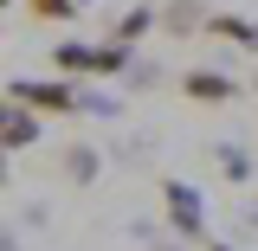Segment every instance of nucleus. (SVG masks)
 Returning <instances> with one entry per match:
<instances>
[{"label": "nucleus", "mask_w": 258, "mask_h": 251, "mask_svg": "<svg viewBox=\"0 0 258 251\" xmlns=\"http://www.w3.org/2000/svg\"><path fill=\"white\" fill-rule=\"evenodd\" d=\"M13 103H26L32 116H78V110H110L103 97H84L78 84H64V77H13L7 84Z\"/></svg>", "instance_id": "1"}, {"label": "nucleus", "mask_w": 258, "mask_h": 251, "mask_svg": "<svg viewBox=\"0 0 258 251\" xmlns=\"http://www.w3.org/2000/svg\"><path fill=\"white\" fill-rule=\"evenodd\" d=\"M149 26H155V7H129L123 20H116V45H136Z\"/></svg>", "instance_id": "10"}, {"label": "nucleus", "mask_w": 258, "mask_h": 251, "mask_svg": "<svg viewBox=\"0 0 258 251\" xmlns=\"http://www.w3.org/2000/svg\"><path fill=\"white\" fill-rule=\"evenodd\" d=\"M52 71L64 84L71 77H123L129 71V45H116V39L110 45H78L71 39V45H52Z\"/></svg>", "instance_id": "2"}, {"label": "nucleus", "mask_w": 258, "mask_h": 251, "mask_svg": "<svg viewBox=\"0 0 258 251\" xmlns=\"http://www.w3.org/2000/svg\"><path fill=\"white\" fill-rule=\"evenodd\" d=\"M239 77H226V71H207V64H194V71H181V97L187 103H200V110H226V103H239Z\"/></svg>", "instance_id": "4"}, {"label": "nucleus", "mask_w": 258, "mask_h": 251, "mask_svg": "<svg viewBox=\"0 0 258 251\" xmlns=\"http://www.w3.org/2000/svg\"><path fill=\"white\" fill-rule=\"evenodd\" d=\"M161 206H168V232L181 245H207V200L187 181H161Z\"/></svg>", "instance_id": "3"}, {"label": "nucleus", "mask_w": 258, "mask_h": 251, "mask_svg": "<svg viewBox=\"0 0 258 251\" xmlns=\"http://www.w3.org/2000/svg\"><path fill=\"white\" fill-rule=\"evenodd\" d=\"M207 251H232V245H220V238H207Z\"/></svg>", "instance_id": "12"}, {"label": "nucleus", "mask_w": 258, "mask_h": 251, "mask_svg": "<svg viewBox=\"0 0 258 251\" xmlns=\"http://www.w3.org/2000/svg\"><path fill=\"white\" fill-rule=\"evenodd\" d=\"M155 26H168V32H207V7L200 0H168L155 13Z\"/></svg>", "instance_id": "6"}, {"label": "nucleus", "mask_w": 258, "mask_h": 251, "mask_svg": "<svg viewBox=\"0 0 258 251\" xmlns=\"http://www.w3.org/2000/svg\"><path fill=\"white\" fill-rule=\"evenodd\" d=\"M213 155H220V174L232 181V187H245V181H252V155H245V148H232V142H226V148H213Z\"/></svg>", "instance_id": "9"}, {"label": "nucleus", "mask_w": 258, "mask_h": 251, "mask_svg": "<svg viewBox=\"0 0 258 251\" xmlns=\"http://www.w3.org/2000/svg\"><path fill=\"white\" fill-rule=\"evenodd\" d=\"M0 7H13V0H0Z\"/></svg>", "instance_id": "14"}, {"label": "nucleus", "mask_w": 258, "mask_h": 251, "mask_svg": "<svg viewBox=\"0 0 258 251\" xmlns=\"http://www.w3.org/2000/svg\"><path fill=\"white\" fill-rule=\"evenodd\" d=\"M252 91H258V77H252Z\"/></svg>", "instance_id": "15"}, {"label": "nucleus", "mask_w": 258, "mask_h": 251, "mask_svg": "<svg viewBox=\"0 0 258 251\" xmlns=\"http://www.w3.org/2000/svg\"><path fill=\"white\" fill-rule=\"evenodd\" d=\"M39 142V116H32L26 103H13V97H0V155H20Z\"/></svg>", "instance_id": "5"}, {"label": "nucleus", "mask_w": 258, "mask_h": 251, "mask_svg": "<svg viewBox=\"0 0 258 251\" xmlns=\"http://www.w3.org/2000/svg\"><path fill=\"white\" fill-rule=\"evenodd\" d=\"M64 181L91 187V181H97V148H78V142H71V148H64Z\"/></svg>", "instance_id": "8"}, {"label": "nucleus", "mask_w": 258, "mask_h": 251, "mask_svg": "<svg viewBox=\"0 0 258 251\" xmlns=\"http://www.w3.org/2000/svg\"><path fill=\"white\" fill-rule=\"evenodd\" d=\"M0 181H7V155H0Z\"/></svg>", "instance_id": "13"}, {"label": "nucleus", "mask_w": 258, "mask_h": 251, "mask_svg": "<svg viewBox=\"0 0 258 251\" xmlns=\"http://www.w3.org/2000/svg\"><path fill=\"white\" fill-rule=\"evenodd\" d=\"M26 13H32V20H45V26H58V20L78 13V0H26Z\"/></svg>", "instance_id": "11"}, {"label": "nucleus", "mask_w": 258, "mask_h": 251, "mask_svg": "<svg viewBox=\"0 0 258 251\" xmlns=\"http://www.w3.org/2000/svg\"><path fill=\"white\" fill-rule=\"evenodd\" d=\"M207 32H213V39H232V45H245V52H258V20H239V13H207Z\"/></svg>", "instance_id": "7"}]
</instances>
